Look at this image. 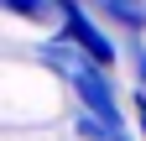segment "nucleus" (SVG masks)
<instances>
[{"label":"nucleus","mask_w":146,"mask_h":141,"mask_svg":"<svg viewBox=\"0 0 146 141\" xmlns=\"http://www.w3.org/2000/svg\"><path fill=\"white\" fill-rule=\"evenodd\" d=\"M131 58H136V84H141V94H146V47H141V42H136Z\"/></svg>","instance_id":"obj_4"},{"label":"nucleus","mask_w":146,"mask_h":141,"mask_svg":"<svg viewBox=\"0 0 146 141\" xmlns=\"http://www.w3.org/2000/svg\"><path fill=\"white\" fill-rule=\"evenodd\" d=\"M68 89H73V99H78V115L104 120V126L125 131V110H120V99H115V84H110V73H99V68H84V73L68 84Z\"/></svg>","instance_id":"obj_1"},{"label":"nucleus","mask_w":146,"mask_h":141,"mask_svg":"<svg viewBox=\"0 0 146 141\" xmlns=\"http://www.w3.org/2000/svg\"><path fill=\"white\" fill-rule=\"evenodd\" d=\"M36 58H42V63L52 68V73H63L68 84H73V78H78V73H84V68H94V63H89V58H84V52H78V47H73V42L63 37V31H58V37H47L42 47H36Z\"/></svg>","instance_id":"obj_3"},{"label":"nucleus","mask_w":146,"mask_h":141,"mask_svg":"<svg viewBox=\"0 0 146 141\" xmlns=\"http://www.w3.org/2000/svg\"><path fill=\"white\" fill-rule=\"evenodd\" d=\"M63 37L78 47L84 58L99 68V73H104V68L120 58V52H115V42L99 31V21H89V16H84V0H63Z\"/></svg>","instance_id":"obj_2"}]
</instances>
